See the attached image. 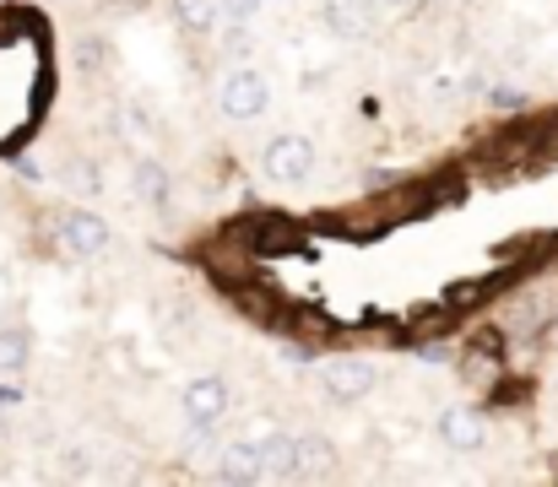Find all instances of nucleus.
<instances>
[{
  "label": "nucleus",
  "instance_id": "nucleus-1",
  "mask_svg": "<svg viewBox=\"0 0 558 487\" xmlns=\"http://www.w3.org/2000/svg\"><path fill=\"white\" fill-rule=\"evenodd\" d=\"M260 168L277 184H304L310 168H315V142L310 136H271L266 153H260Z\"/></svg>",
  "mask_w": 558,
  "mask_h": 487
},
{
  "label": "nucleus",
  "instance_id": "nucleus-2",
  "mask_svg": "<svg viewBox=\"0 0 558 487\" xmlns=\"http://www.w3.org/2000/svg\"><path fill=\"white\" fill-rule=\"evenodd\" d=\"M217 104H222L228 120H260V114L271 109V87H266L260 71H233V76L222 82Z\"/></svg>",
  "mask_w": 558,
  "mask_h": 487
},
{
  "label": "nucleus",
  "instance_id": "nucleus-3",
  "mask_svg": "<svg viewBox=\"0 0 558 487\" xmlns=\"http://www.w3.org/2000/svg\"><path fill=\"white\" fill-rule=\"evenodd\" d=\"M60 244H65L71 255H82V260H87V255H104V249H109V222H104L98 211H82V206H76V211L60 217Z\"/></svg>",
  "mask_w": 558,
  "mask_h": 487
},
{
  "label": "nucleus",
  "instance_id": "nucleus-4",
  "mask_svg": "<svg viewBox=\"0 0 558 487\" xmlns=\"http://www.w3.org/2000/svg\"><path fill=\"white\" fill-rule=\"evenodd\" d=\"M180 406H185V417L195 423V428H211V423L228 412V385H222L217 374H201V379H190L185 385Z\"/></svg>",
  "mask_w": 558,
  "mask_h": 487
},
{
  "label": "nucleus",
  "instance_id": "nucleus-5",
  "mask_svg": "<svg viewBox=\"0 0 558 487\" xmlns=\"http://www.w3.org/2000/svg\"><path fill=\"white\" fill-rule=\"evenodd\" d=\"M320 379H326V390H331L337 401H359V395L374 390V368L364 357H337V363L320 368Z\"/></svg>",
  "mask_w": 558,
  "mask_h": 487
},
{
  "label": "nucleus",
  "instance_id": "nucleus-6",
  "mask_svg": "<svg viewBox=\"0 0 558 487\" xmlns=\"http://www.w3.org/2000/svg\"><path fill=\"white\" fill-rule=\"evenodd\" d=\"M331 466H337V445H331V439H320V434L293 439V477H299V483H315V477H326Z\"/></svg>",
  "mask_w": 558,
  "mask_h": 487
},
{
  "label": "nucleus",
  "instance_id": "nucleus-7",
  "mask_svg": "<svg viewBox=\"0 0 558 487\" xmlns=\"http://www.w3.org/2000/svg\"><path fill=\"white\" fill-rule=\"evenodd\" d=\"M439 439H445L450 450H483L488 428H483V417H477L472 406H450V412L439 417Z\"/></svg>",
  "mask_w": 558,
  "mask_h": 487
},
{
  "label": "nucleus",
  "instance_id": "nucleus-8",
  "mask_svg": "<svg viewBox=\"0 0 558 487\" xmlns=\"http://www.w3.org/2000/svg\"><path fill=\"white\" fill-rule=\"evenodd\" d=\"M217 483H266L260 445H228L222 461H217Z\"/></svg>",
  "mask_w": 558,
  "mask_h": 487
},
{
  "label": "nucleus",
  "instance_id": "nucleus-9",
  "mask_svg": "<svg viewBox=\"0 0 558 487\" xmlns=\"http://www.w3.org/2000/svg\"><path fill=\"white\" fill-rule=\"evenodd\" d=\"M136 195L153 211H169V173H163V162H153V158L136 162Z\"/></svg>",
  "mask_w": 558,
  "mask_h": 487
},
{
  "label": "nucleus",
  "instance_id": "nucleus-10",
  "mask_svg": "<svg viewBox=\"0 0 558 487\" xmlns=\"http://www.w3.org/2000/svg\"><path fill=\"white\" fill-rule=\"evenodd\" d=\"M260 472L266 477H293V439L288 434H266L260 439Z\"/></svg>",
  "mask_w": 558,
  "mask_h": 487
},
{
  "label": "nucleus",
  "instance_id": "nucleus-11",
  "mask_svg": "<svg viewBox=\"0 0 558 487\" xmlns=\"http://www.w3.org/2000/svg\"><path fill=\"white\" fill-rule=\"evenodd\" d=\"M217 11H222V0H174V16H180L185 33H211Z\"/></svg>",
  "mask_w": 558,
  "mask_h": 487
},
{
  "label": "nucleus",
  "instance_id": "nucleus-12",
  "mask_svg": "<svg viewBox=\"0 0 558 487\" xmlns=\"http://www.w3.org/2000/svg\"><path fill=\"white\" fill-rule=\"evenodd\" d=\"M27 352H33L27 330L5 325V330H0V374H16V368H27Z\"/></svg>",
  "mask_w": 558,
  "mask_h": 487
},
{
  "label": "nucleus",
  "instance_id": "nucleus-13",
  "mask_svg": "<svg viewBox=\"0 0 558 487\" xmlns=\"http://www.w3.org/2000/svg\"><path fill=\"white\" fill-rule=\"evenodd\" d=\"M60 179L71 184V195H98V190H104V173H98V162H87V158L65 162V173H60Z\"/></svg>",
  "mask_w": 558,
  "mask_h": 487
},
{
  "label": "nucleus",
  "instance_id": "nucleus-14",
  "mask_svg": "<svg viewBox=\"0 0 558 487\" xmlns=\"http://www.w3.org/2000/svg\"><path fill=\"white\" fill-rule=\"evenodd\" d=\"M326 16H331V27H337V33H359V27H364V16H359L348 0H331V5H326Z\"/></svg>",
  "mask_w": 558,
  "mask_h": 487
},
{
  "label": "nucleus",
  "instance_id": "nucleus-15",
  "mask_svg": "<svg viewBox=\"0 0 558 487\" xmlns=\"http://www.w3.org/2000/svg\"><path fill=\"white\" fill-rule=\"evenodd\" d=\"M222 11H228V22H250L260 11V0H222Z\"/></svg>",
  "mask_w": 558,
  "mask_h": 487
},
{
  "label": "nucleus",
  "instance_id": "nucleus-16",
  "mask_svg": "<svg viewBox=\"0 0 558 487\" xmlns=\"http://www.w3.org/2000/svg\"><path fill=\"white\" fill-rule=\"evenodd\" d=\"M390 5H407V0H390Z\"/></svg>",
  "mask_w": 558,
  "mask_h": 487
}]
</instances>
